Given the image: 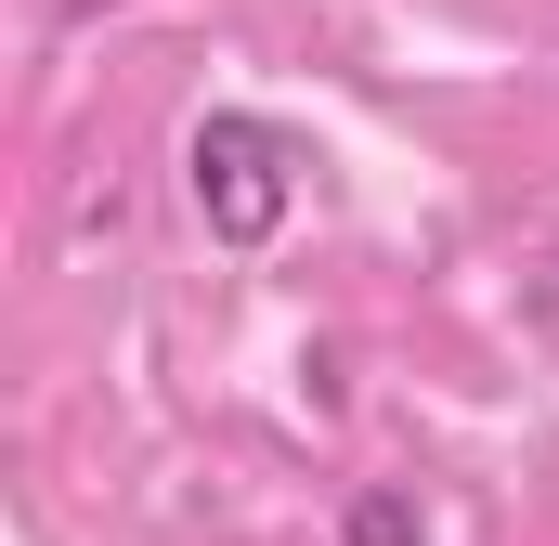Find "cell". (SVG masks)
Segmentation results:
<instances>
[{
  "label": "cell",
  "instance_id": "6da1fadb",
  "mask_svg": "<svg viewBox=\"0 0 559 546\" xmlns=\"http://www.w3.org/2000/svg\"><path fill=\"white\" fill-rule=\"evenodd\" d=\"M182 182H195V222L222 235V248H274L286 235V195H299V143L274 131V118H195V143H182Z\"/></svg>",
  "mask_w": 559,
  "mask_h": 546
},
{
  "label": "cell",
  "instance_id": "7a4b0ae2",
  "mask_svg": "<svg viewBox=\"0 0 559 546\" xmlns=\"http://www.w3.org/2000/svg\"><path fill=\"white\" fill-rule=\"evenodd\" d=\"M338 546H429V521H417L404 482H365V495L338 508Z\"/></svg>",
  "mask_w": 559,
  "mask_h": 546
}]
</instances>
